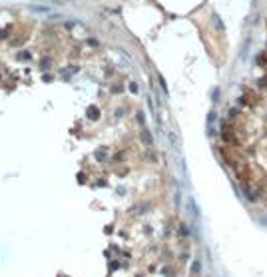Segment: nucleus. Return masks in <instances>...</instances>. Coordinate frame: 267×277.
<instances>
[{"label":"nucleus","instance_id":"13","mask_svg":"<svg viewBox=\"0 0 267 277\" xmlns=\"http://www.w3.org/2000/svg\"><path fill=\"white\" fill-rule=\"evenodd\" d=\"M170 140H172V144L177 148V138H176V136H173V134H170Z\"/></svg>","mask_w":267,"mask_h":277},{"label":"nucleus","instance_id":"6","mask_svg":"<svg viewBox=\"0 0 267 277\" xmlns=\"http://www.w3.org/2000/svg\"><path fill=\"white\" fill-rule=\"evenodd\" d=\"M112 162H124V151H118V154L112 156Z\"/></svg>","mask_w":267,"mask_h":277},{"label":"nucleus","instance_id":"4","mask_svg":"<svg viewBox=\"0 0 267 277\" xmlns=\"http://www.w3.org/2000/svg\"><path fill=\"white\" fill-rule=\"evenodd\" d=\"M106 151H108L106 148H98V150H96V157H98V160L102 162V160H104V157H106Z\"/></svg>","mask_w":267,"mask_h":277},{"label":"nucleus","instance_id":"1","mask_svg":"<svg viewBox=\"0 0 267 277\" xmlns=\"http://www.w3.org/2000/svg\"><path fill=\"white\" fill-rule=\"evenodd\" d=\"M140 140H141V144L144 146H151V142H154V140H151V134L148 132V130H141V134H140Z\"/></svg>","mask_w":267,"mask_h":277},{"label":"nucleus","instance_id":"15","mask_svg":"<svg viewBox=\"0 0 267 277\" xmlns=\"http://www.w3.org/2000/svg\"><path fill=\"white\" fill-rule=\"evenodd\" d=\"M64 26H66V28H68V30H72V28H74V22H66V24H64Z\"/></svg>","mask_w":267,"mask_h":277},{"label":"nucleus","instance_id":"12","mask_svg":"<svg viewBox=\"0 0 267 277\" xmlns=\"http://www.w3.org/2000/svg\"><path fill=\"white\" fill-rule=\"evenodd\" d=\"M157 80H160V86L163 88V92H166V94H167V86H166V80H163L162 76H160V78H157Z\"/></svg>","mask_w":267,"mask_h":277},{"label":"nucleus","instance_id":"8","mask_svg":"<svg viewBox=\"0 0 267 277\" xmlns=\"http://www.w3.org/2000/svg\"><path fill=\"white\" fill-rule=\"evenodd\" d=\"M128 88H130V92H132V94H138V84H136V82H130V86H128Z\"/></svg>","mask_w":267,"mask_h":277},{"label":"nucleus","instance_id":"2","mask_svg":"<svg viewBox=\"0 0 267 277\" xmlns=\"http://www.w3.org/2000/svg\"><path fill=\"white\" fill-rule=\"evenodd\" d=\"M86 116H88V120H98V118H100V112H98V108L96 106H90L88 108V114H86Z\"/></svg>","mask_w":267,"mask_h":277},{"label":"nucleus","instance_id":"11","mask_svg":"<svg viewBox=\"0 0 267 277\" xmlns=\"http://www.w3.org/2000/svg\"><path fill=\"white\" fill-rule=\"evenodd\" d=\"M122 90H124V88H122L120 84H118V86H112V94H120Z\"/></svg>","mask_w":267,"mask_h":277},{"label":"nucleus","instance_id":"14","mask_svg":"<svg viewBox=\"0 0 267 277\" xmlns=\"http://www.w3.org/2000/svg\"><path fill=\"white\" fill-rule=\"evenodd\" d=\"M192 269H193V273H198V271H199V263H198V261H195V263H193V267H192Z\"/></svg>","mask_w":267,"mask_h":277},{"label":"nucleus","instance_id":"9","mask_svg":"<svg viewBox=\"0 0 267 277\" xmlns=\"http://www.w3.org/2000/svg\"><path fill=\"white\" fill-rule=\"evenodd\" d=\"M86 44H88V46H94V48L100 46V44H98V40H94V38H88V40H86Z\"/></svg>","mask_w":267,"mask_h":277},{"label":"nucleus","instance_id":"3","mask_svg":"<svg viewBox=\"0 0 267 277\" xmlns=\"http://www.w3.org/2000/svg\"><path fill=\"white\" fill-rule=\"evenodd\" d=\"M50 66H52V58L46 56V58H42V60H40V70H44V72H46Z\"/></svg>","mask_w":267,"mask_h":277},{"label":"nucleus","instance_id":"7","mask_svg":"<svg viewBox=\"0 0 267 277\" xmlns=\"http://www.w3.org/2000/svg\"><path fill=\"white\" fill-rule=\"evenodd\" d=\"M18 58H20V60H30V58H32V54L24 50V52H20V54H18Z\"/></svg>","mask_w":267,"mask_h":277},{"label":"nucleus","instance_id":"5","mask_svg":"<svg viewBox=\"0 0 267 277\" xmlns=\"http://www.w3.org/2000/svg\"><path fill=\"white\" fill-rule=\"evenodd\" d=\"M213 22H215V26H217V28H219L221 32L225 30V26H223V22H221V18H219V16H217V14L213 16Z\"/></svg>","mask_w":267,"mask_h":277},{"label":"nucleus","instance_id":"10","mask_svg":"<svg viewBox=\"0 0 267 277\" xmlns=\"http://www.w3.org/2000/svg\"><path fill=\"white\" fill-rule=\"evenodd\" d=\"M10 30H12L10 26H8V28H2V30H0V38H4V36H10Z\"/></svg>","mask_w":267,"mask_h":277}]
</instances>
